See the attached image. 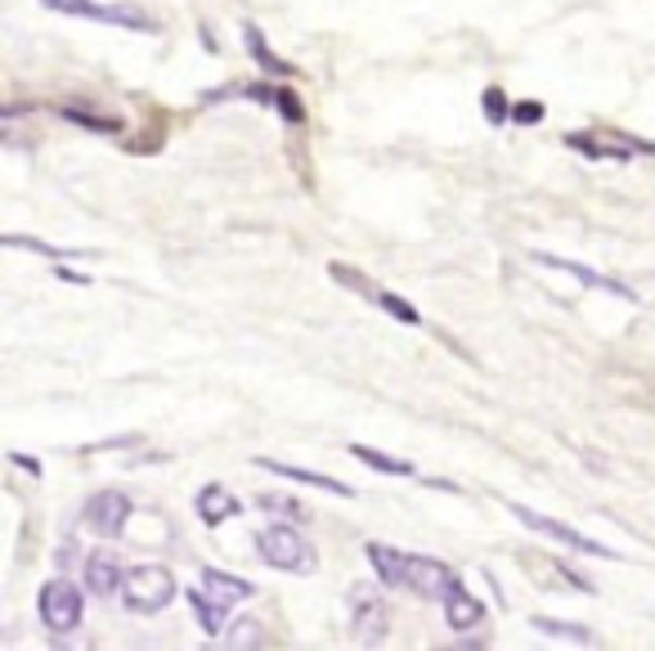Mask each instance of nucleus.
Here are the masks:
<instances>
[{
	"instance_id": "1",
	"label": "nucleus",
	"mask_w": 655,
	"mask_h": 651,
	"mask_svg": "<svg viewBox=\"0 0 655 651\" xmlns=\"http://www.w3.org/2000/svg\"><path fill=\"white\" fill-rule=\"evenodd\" d=\"M180 585L175 575L158 562H144V566H131L126 570V585H122V602L131 616H162V611L175 602Z\"/></svg>"
},
{
	"instance_id": "2",
	"label": "nucleus",
	"mask_w": 655,
	"mask_h": 651,
	"mask_svg": "<svg viewBox=\"0 0 655 651\" xmlns=\"http://www.w3.org/2000/svg\"><path fill=\"white\" fill-rule=\"evenodd\" d=\"M257 553L265 566L274 570H293V575H310L314 570V549H310V539L297 530V526H287V521H274L265 530H257Z\"/></svg>"
},
{
	"instance_id": "3",
	"label": "nucleus",
	"mask_w": 655,
	"mask_h": 651,
	"mask_svg": "<svg viewBox=\"0 0 655 651\" xmlns=\"http://www.w3.org/2000/svg\"><path fill=\"white\" fill-rule=\"evenodd\" d=\"M36 611H41V625L50 634H77L82 616H86V593L72 580H63V575H54V580H46L41 593H36Z\"/></svg>"
},
{
	"instance_id": "4",
	"label": "nucleus",
	"mask_w": 655,
	"mask_h": 651,
	"mask_svg": "<svg viewBox=\"0 0 655 651\" xmlns=\"http://www.w3.org/2000/svg\"><path fill=\"white\" fill-rule=\"evenodd\" d=\"M54 14H72V19H90V23H108L122 32H158L153 14H144L139 5H99V0H41Z\"/></svg>"
},
{
	"instance_id": "5",
	"label": "nucleus",
	"mask_w": 655,
	"mask_h": 651,
	"mask_svg": "<svg viewBox=\"0 0 655 651\" xmlns=\"http://www.w3.org/2000/svg\"><path fill=\"white\" fill-rule=\"evenodd\" d=\"M346 606H350V634L363 647H378L386 638V629H391V602L373 585H355L346 593Z\"/></svg>"
},
{
	"instance_id": "6",
	"label": "nucleus",
	"mask_w": 655,
	"mask_h": 651,
	"mask_svg": "<svg viewBox=\"0 0 655 651\" xmlns=\"http://www.w3.org/2000/svg\"><path fill=\"white\" fill-rule=\"evenodd\" d=\"M512 517L521 521V526H530V530H539V535H548V539H557L561 549H570V553H584V557H602V562H620L606 544H597V539H589L584 530H574V526H566V521H557V517H548V513H534V508H521V503H512Z\"/></svg>"
},
{
	"instance_id": "7",
	"label": "nucleus",
	"mask_w": 655,
	"mask_h": 651,
	"mask_svg": "<svg viewBox=\"0 0 655 651\" xmlns=\"http://www.w3.org/2000/svg\"><path fill=\"white\" fill-rule=\"evenodd\" d=\"M131 513H135L131 494H122V490H99V494L86 499L82 526H86L90 535H99V539H118V535H126Z\"/></svg>"
},
{
	"instance_id": "8",
	"label": "nucleus",
	"mask_w": 655,
	"mask_h": 651,
	"mask_svg": "<svg viewBox=\"0 0 655 651\" xmlns=\"http://www.w3.org/2000/svg\"><path fill=\"white\" fill-rule=\"evenodd\" d=\"M369 553V566H373V575L386 585V589H399V593H413V553H405V549H391V544H373L363 549Z\"/></svg>"
},
{
	"instance_id": "9",
	"label": "nucleus",
	"mask_w": 655,
	"mask_h": 651,
	"mask_svg": "<svg viewBox=\"0 0 655 651\" xmlns=\"http://www.w3.org/2000/svg\"><path fill=\"white\" fill-rule=\"evenodd\" d=\"M458 570L441 557H427V553H413V593L427 598V602H445L454 589H458Z\"/></svg>"
},
{
	"instance_id": "10",
	"label": "nucleus",
	"mask_w": 655,
	"mask_h": 651,
	"mask_svg": "<svg viewBox=\"0 0 655 651\" xmlns=\"http://www.w3.org/2000/svg\"><path fill=\"white\" fill-rule=\"evenodd\" d=\"M534 261L539 266H548V270H561V274H570L574 283H584V287H597V293H610V297H620V302H638V293L629 283H620V279H606V274H597L593 266H584V261H566V257H548V251H534Z\"/></svg>"
},
{
	"instance_id": "11",
	"label": "nucleus",
	"mask_w": 655,
	"mask_h": 651,
	"mask_svg": "<svg viewBox=\"0 0 655 651\" xmlns=\"http://www.w3.org/2000/svg\"><path fill=\"white\" fill-rule=\"evenodd\" d=\"M86 593H95V598H118L122 593V585H126V570H122V562L113 557V553H90L86 557Z\"/></svg>"
},
{
	"instance_id": "12",
	"label": "nucleus",
	"mask_w": 655,
	"mask_h": 651,
	"mask_svg": "<svg viewBox=\"0 0 655 651\" xmlns=\"http://www.w3.org/2000/svg\"><path fill=\"white\" fill-rule=\"evenodd\" d=\"M445 625L454 629V634H467V629H481V621H485V602L477 598V593H471L467 585H458L445 602Z\"/></svg>"
},
{
	"instance_id": "13",
	"label": "nucleus",
	"mask_w": 655,
	"mask_h": 651,
	"mask_svg": "<svg viewBox=\"0 0 655 651\" xmlns=\"http://www.w3.org/2000/svg\"><path fill=\"white\" fill-rule=\"evenodd\" d=\"M566 149L584 153V158H593V162H629V158L638 153L633 144H625L620 135H615V139H593L589 131H570V135H566Z\"/></svg>"
},
{
	"instance_id": "14",
	"label": "nucleus",
	"mask_w": 655,
	"mask_h": 651,
	"mask_svg": "<svg viewBox=\"0 0 655 651\" xmlns=\"http://www.w3.org/2000/svg\"><path fill=\"white\" fill-rule=\"evenodd\" d=\"M257 467H265V472L283 477V481H297V486H310V490H323V494H337V499H350L355 490L337 477H323V472H306V467H287L279 458H257Z\"/></svg>"
},
{
	"instance_id": "15",
	"label": "nucleus",
	"mask_w": 655,
	"mask_h": 651,
	"mask_svg": "<svg viewBox=\"0 0 655 651\" xmlns=\"http://www.w3.org/2000/svg\"><path fill=\"white\" fill-rule=\"evenodd\" d=\"M194 508H198V517H202L207 526H225V521H234V517L243 513V503H238L225 486H202L198 499H194Z\"/></svg>"
},
{
	"instance_id": "16",
	"label": "nucleus",
	"mask_w": 655,
	"mask_h": 651,
	"mask_svg": "<svg viewBox=\"0 0 655 651\" xmlns=\"http://www.w3.org/2000/svg\"><path fill=\"white\" fill-rule=\"evenodd\" d=\"M202 589H207L215 602H221L225 611H234L238 602H247L251 593H257V589H251V580H238V575L215 570V566H202Z\"/></svg>"
},
{
	"instance_id": "17",
	"label": "nucleus",
	"mask_w": 655,
	"mask_h": 651,
	"mask_svg": "<svg viewBox=\"0 0 655 651\" xmlns=\"http://www.w3.org/2000/svg\"><path fill=\"white\" fill-rule=\"evenodd\" d=\"M243 95H247V99H257V103H270L274 113H279L283 122H293V126H301V122H306V108H301L297 90H283V86H265V82H257V86H247Z\"/></svg>"
},
{
	"instance_id": "18",
	"label": "nucleus",
	"mask_w": 655,
	"mask_h": 651,
	"mask_svg": "<svg viewBox=\"0 0 655 651\" xmlns=\"http://www.w3.org/2000/svg\"><path fill=\"white\" fill-rule=\"evenodd\" d=\"M59 118L72 122V126H82V131H90V135H122V118L95 113V108H86V103H59Z\"/></svg>"
},
{
	"instance_id": "19",
	"label": "nucleus",
	"mask_w": 655,
	"mask_h": 651,
	"mask_svg": "<svg viewBox=\"0 0 655 651\" xmlns=\"http://www.w3.org/2000/svg\"><path fill=\"white\" fill-rule=\"evenodd\" d=\"M185 598H189L194 616H198V629H202L207 638H221V634H225V616H230V611H225L221 602H215V598H211L202 585H198V589H189Z\"/></svg>"
},
{
	"instance_id": "20",
	"label": "nucleus",
	"mask_w": 655,
	"mask_h": 651,
	"mask_svg": "<svg viewBox=\"0 0 655 651\" xmlns=\"http://www.w3.org/2000/svg\"><path fill=\"white\" fill-rule=\"evenodd\" d=\"M243 41H247L251 59L261 63V72H270V77H287V72H293V63H287V59H279V54L270 50V41H265V32H261L257 23H247V27H243Z\"/></svg>"
},
{
	"instance_id": "21",
	"label": "nucleus",
	"mask_w": 655,
	"mask_h": 651,
	"mask_svg": "<svg viewBox=\"0 0 655 651\" xmlns=\"http://www.w3.org/2000/svg\"><path fill=\"white\" fill-rule=\"evenodd\" d=\"M530 625H534V634H543V638H553V642H566V647H593V642H597V638H593V629H584V625H570V621L534 616Z\"/></svg>"
},
{
	"instance_id": "22",
	"label": "nucleus",
	"mask_w": 655,
	"mask_h": 651,
	"mask_svg": "<svg viewBox=\"0 0 655 651\" xmlns=\"http://www.w3.org/2000/svg\"><path fill=\"white\" fill-rule=\"evenodd\" d=\"M350 458H359L363 467H373V472H382V477H413V463L409 458H391V454H382V450H373V445H350Z\"/></svg>"
},
{
	"instance_id": "23",
	"label": "nucleus",
	"mask_w": 655,
	"mask_h": 651,
	"mask_svg": "<svg viewBox=\"0 0 655 651\" xmlns=\"http://www.w3.org/2000/svg\"><path fill=\"white\" fill-rule=\"evenodd\" d=\"M215 642H221V647H230V651H251V647H265V625H257V621H238L230 634H221Z\"/></svg>"
},
{
	"instance_id": "24",
	"label": "nucleus",
	"mask_w": 655,
	"mask_h": 651,
	"mask_svg": "<svg viewBox=\"0 0 655 651\" xmlns=\"http://www.w3.org/2000/svg\"><path fill=\"white\" fill-rule=\"evenodd\" d=\"M378 306L391 315V319H399V323H409V329H422V315L405 302V297H395V293H378Z\"/></svg>"
},
{
	"instance_id": "25",
	"label": "nucleus",
	"mask_w": 655,
	"mask_h": 651,
	"mask_svg": "<svg viewBox=\"0 0 655 651\" xmlns=\"http://www.w3.org/2000/svg\"><path fill=\"white\" fill-rule=\"evenodd\" d=\"M328 270H333V279H337L342 287H350V293H359V297H369V302H378V293H373V287H369V279H363L359 270H350V266H342V261H333V266H328Z\"/></svg>"
},
{
	"instance_id": "26",
	"label": "nucleus",
	"mask_w": 655,
	"mask_h": 651,
	"mask_svg": "<svg viewBox=\"0 0 655 651\" xmlns=\"http://www.w3.org/2000/svg\"><path fill=\"white\" fill-rule=\"evenodd\" d=\"M5 247H18V251H41V257H50V261H63V257H67L63 247L41 243V238H23V234H5Z\"/></svg>"
},
{
	"instance_id": "27",
	"label": "nucleus",
	"mask_w": 655,
	"mask_h": 651,
	"mask_svg": "<svg viewBox=\"0 0 655 651\" xmlns=\"http://www.w3.org/2000/svg\"><path fill=\"white\" fill-rule=\"evenodd\" d=\"M481 99H485V122H490V126H503L507 118H512V108H507V95H503L498 86H490Z\"/></svg>"
},
{
	"instance_id": "28",
	"label": "nucleus",
	"mask_w": 655,
	"mask_h": 651,
	"mask_svg": "<svg viewBox=\"0 0 655 651\" xmlns=\"http://www.w3.org/2000/svg\"><path fill=\"white\" fill-rule=\"evenodd\" d=\"M265 513H283V517H293V521H306V508L297 499H274V494H265V499H257Z\"/></svg>"
},
{
	"instance_id": "29",
	"label": "nucleus",
	"mask_w": 655,
	"mask_h": 651,
	"mask_svg": "<svg viewBox=\"0 0 655 651\" xmlns=\"http://www.w3.org/2000/svg\"><path fill=\"white\" fill-rule=\"evenodd\" d=\"M512 122H517V126L543 122V103H534V99H530V103H517V108H512Z\"/></svg>"
},
{
	"instance_id": "30",
	"label": "nucleus",
	"mask_w": 655,
	"mask_h": 651,
	"mask_svg": "<svg viewBox=\"0 0 655 651\" xmlns=\"http://www.w3.org/2000/svg\"><path fill=\"white\" fill-rule=\"evenodd\" d=\"M10 458H14V463H18V467H23V472H32V477H41V463H36V458H32V454H18V450H14V454H10Z\"/></svg>"
},
{
	"instance_id": "31",
	"label": "nucleus",
	"mask_w": 655,
	"mask_h": 651,
	"mask_svg": "<svg viewBox=\"0 0 655 651\" xmlns=\"http://www.w3.org/2000/svg\"><path fill=\"white\" fill-rule=\"evenodd\" d=\"M72 557H77V544L67 539V544L59 549V557H54V566H59V570H67V562H72Z\"/></svg>"
},
{
	"instance_id": "32",
	"label": "nucleus",
	"mask_w": 655,
	"mask_h": 651,
	"mask_svg": "<svg viewBox=\"0 0 655 651\" xmlns=\"http://www.w3.org/2000/svg\"><path fill=\"white\" fill-rule=\"evenodd\" d=\"M54 274H59L63 283H90V279H86V274H77V270H54Z\"/></svg>"
}]
</instances>
